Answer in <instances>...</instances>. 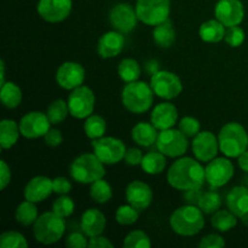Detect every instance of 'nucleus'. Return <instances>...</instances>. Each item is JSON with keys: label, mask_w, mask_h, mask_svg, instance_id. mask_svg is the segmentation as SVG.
<instances>
[{"label": "nucleus", "mask_w": 248, "mask_h": 248, "mask_svg": "<svg viewBox=\"0 0 248 248\" xmlns=\"http://www.w3.org/2000/svg\"><path fill=\"white\" fill-rule=\"evenodd\" d=\"M196 160L189 156H181L172 164L167 172V182L172 188L182 191L202 188L206 182L205 169Z\"/></svg>", "instance_id": "nucleus-1"}, {"label": "nucleus", "mask_w": 248, "mask_h": 248, "mask_svg": "<svg viewBox=\"0 0 248 248\" xmlns=\"http://www.w3.org/2000/svg\"><path fill=\"white\" fill-rule=\"evenodd\" d=\"M170 225L172 230L181 236L198 235L205 227L203 212L199 206L186 203L172 213Z\"/></svg>", "instance_id": "nucleus-2"}, {"label": "nucleus", "mask_w": 248, "mask_h": 248, "mask_svg": "<svg viewBox=\"0 0 248 248\" xmlns=\"http://www.w3.org/2000/svg\"><path fill=\"white\" fill-rule=\"evenodd\" d=\"M154 94L150 85L137 80L125 85L121 93V101L128 111L133 114H143L152 108Z\"/></svg>", "instance_id": "nucleus-3"}, {"label": "nucleus", "mask_w": 248, "mask_h": 248, "mask_svg": "<svg viewBox=\"0 0 248 248\" xmlns=\"http://www.w3.org/2000/svg\"><path fill=\"white\" fill-rule=\"evenodd\" d=\"M219 150L227 157H239L248 148V133L239 123H228L218 135Z\"/></svg>", "instance_id": "nucleus-4"}, {"label": "nucleus", "mask_w": 248, "mask_h": 248, "mask_svg": "<svg viewBox=\"0 0 248 248\" xmlns=\"http://www.w3.org/2000/svg\"><path fill=\"white\" fill-rule=\"evenodd\" d=\"M70 176L74 181L81 184H92L98 179L104 178L106 169L104 164L97 155L86 153L74 159L70 165Z\"/></svg>", "instance_id": "nucleus-5"}, {"label": "nucleus", "mask_w": 248, "mask_h": 248, "mask_svg": "<svg viewBox=\"0 0 248 248\" xmlns=\"http://www.w3.org/2000/svg\"><path fill=\"white\" fill-rule=\"evenodd\" d=\"M65 232L64 218L57 213L45 212L33 224V234L38 242L43 245H52L60 241Z\"/></svg>", "instance_id": "nucleus-6"}, {"label": "nucleus", "mask_w": 248, "mask_h": 248, "mask_svg": "<svg viewBox=\"0 0 248 248\" xmlns=\"http://www.w3.org/2000/svg\"><path fill=\"white\" fill-rule=\"evenodd\" d=\"M136 12L140 22L155 27L170 19L171 0H137Z\"/></svg>", "instance_id": "nucleus-7"}, {"label": "nucleus", "mask_w": 248, "mask_h": 248, "mask_svg": "<svg viewBox=\"0 0 248 248\" xmlns=\"http://www.w3.org/2000/svg\"><path fill=\"white\" fill-rule=\"evenodd\" d=\"M156 148L167 157H181L188 150L189 140L179 128L174 130L172 127L169 130L160 131L157 136Z\"/></svg>", "instance_id": "nucleus-8"}, {"label": "nucleus", "mask_w": 248, "mask_h": 248, "mask_svg": "<svg viewBox=\"0 0 248 248\" xmlns=\"http://www.w3.org/2000/svg\"><path fill=\"white\" fill-rule=\"evenodd\" d=\"M150 86L157 97L166 101L176 98L183 91V84L178 75L169 70H159L152 75Z\"/></svg>", "instance_id": "nucleus-9"}, {"label": "nucleus", "mask_w": 248, "mask_h": 248, "mask_svg": "<svg viewBox=\"0 0 248 248\" xmlns=\"http://www.w3.org/2000/svg\"><path fill=\"white\" fill-rule=\"evenodd\" d=\"M93 153L104 165H115L123 161L126 154L124 142L115 137H101L92 140Z\"/></svg>", "instance_id": "nucleus-10"}, {"label": "nucleus", "mask_w": 248, "mask_h": 248, "mask_svg": "<svg viewBox=\"0 0 248 248\" xmlns=\"http://www.w3.org/2000/svg\"><path fill=\"white\" fill-rule=\"evenodd\" d=\"M96 106V97L90 87L81 86L72 90L68 97L69 113L75 119H86L92 115Z\"/></svg>", "instance_id": "nucleus-11"}, {"label": "nucleus", "mask_w": 248, "mask_h": 248, "mask_svg": "<svg viewBox=\"0 0 248 248\" xmlns=\"http://www.w3.org/2000/svg\"><path fill=\"white\" fill-rule=\"evenodd\" d=\"M234 173V165L227 157H215L205 167L206 182L212 189L220 188L229 183Z\"/></svg>", "instance_id": "nucleus-12"}, {"label": "nucleus", "mask_w": 248, "mask_h": 248, "mask_svg": "<svg viewBox=\"0 0 248 248\" xmlns=\"http://www.w3.org/2000/svg\"><path fill=\"white\" fill-rule=\"evenodd\" d=\"M109 22L115 31L127 34L136 28L138 22L136 7L128 2H120L111 7L109 12Z\"/></svg>", "instance_id": "nucleus-13"}, {"label": "nucleus", "mask_w": 248, "mask_h": 248, "mask_svg": "<svg viewBox=\"0 0 248 248\" xmlns=\"http://www.w3.org/2000/svg\"><path fill=\"white\" fill-rule=\"evenodd\" d=\"M50 120L47 115L41 111H31L26 114L19 121V131L23 137L28 140L44 137L50 130Z\"/></svg>", "instance_id": "nucleus-14"}, {"label": "nucleus", "mask_w": 248, "mask_h": 248, "mask_svg": "<svg viewBox=\"0 0 248 248\" xmlns=\"http://www.w3.org/2000/svg\"><path fill=\"white\" fill-rule=\"evenodd\" d=\"M73 7L72 0H39V16L50 23H58L64 21L70 15Z\"/></svg>", "instance_id": "nucleus-15"}, {"label": "nucleus", "mask_w": 248, "mask_h": 248, "mask_svg": "<svg viewBox=\"0 0 248 248\" xmlns=\"http://www.w3.org/2000/svg\"><path fill=\"white\" fill-rule=\"evenodd\" d=\"M216 18L225 27L240 26L245 18V7L240 0H218L215 7Z\"/></svg>", "instance_id": "nucleus-16"}, {"label": "nucleus", "mask_w": 248, "mask_h": 248, "mask_svg": "<svg viewBox=\"0 0 248 248\" xmlns=\"http://www.w3.org/2000/svg\"><path fill=\"white\" fill-rule=\"evenodd\" d=\"M191 148L199 161L210 162L211 160L217 157L219 142H218V138L210 131H200L194 137Z\"/></svg>", "instance_id": "nucleus-17"}, {"label": "nucleus", "mask_w": 248, "mask_h": 248, "mask_svg": "<svg viewBox=\"0 0 248 248\" xmlns=\"http://www.w3.org/2000/svg\"><path fill=\"white\" fill-rule=\"evenodd\" d=\"M85 78L86 72L78 62H64L56 72V81L64 90H74L81 86Z\"/></svg>", "instance_id": "nucleus-18"}, {"label": "nucleus", "mask_w": 248, "mask_h": 248, "mask_svg": "<svg viewBox=\"0 0 248 248\" xmlns=\"http://www.w3.org/2000/svg\"><path fill=\"white\" fill-rule=\"evenodd\" d=\"M126 200L138 211H144L152 205L153 190L142 181H133L126 188Z\"/></svg>", "instance_id": "nucleus-19"}, {"label": "nucleus", "mask_w": 248, "mask_h": 248, "mask_svg": "<svg viewBox=\"0 0 248 248\" xmlns=\"http://www.w3.org/2000/svg\"><path fill=\"white\" fill-rule=\"evenodd\" d=\"M53 193L52 179L45 176H36L27 183L24 188V199L31 202H43Z\"/></svg>", "instance_id": "nucleus-20"}, {"label": "nucleus", "mask_w": 248, "mask_h": 248, "mask_svg": "<svg viewBox=\"0 0 248 248\" xmlns=\"http://www.w3.org/2000/svg\"><path fill=\"white\" fill-rule=\"evenodd\" d=\"M178 120V110L176 106L170 102H164L155 106L150 115V123L159 131L169 130L176 125Z\"/></svg>", "instance_id": "nucleus-21"}, {"label": "nucleus", "mask_w": 248, "mask_h": 248, "mask_svg": "<svg viewBox=\"0 0 248 248\" xmlns=\"http://www.w3.org/2000/svg\"><path fill=\"white\" fill-rule=\"evenodd\" d=\"M125 47V38L124 34L118 31H110L104 33L101 36L97 45L98 55L102 58H113L120 55L121 51Z\"/></svg>", "instance_id": "nucleus-22"}, {"label": "nucleus", "mask_w": 248, "mask_h": 248, "mask_svg": "<svg viewBox=\"0 0 248 248\" xmlns=\"http://www.w3.org/2000/svg\"><path fill=\"white\" fill-rule=\"evenodd\" d=\"M107 227L106 216L97 208H90L85 211L81 216L80 220V228L81 232L87 237L98 236L103 234L104 229Z\"/></svg>", "instance_id": "nucleus-23"}, {"label": "nucleus", "mask_w": 248, "mask_h": 248, "mask_svg": "<svg viewBox=\"0 0 248 248\" xmlns=\"http://www.w3.org/2000/svg\"><path fill=\"white\" fill-rule=\"evenodd\" d=\"M227 207L236 217L241 218L248 213V188L245 186H234L227 195Z\"/></svg>", "instance_id": "nucleus-24"}, {"label": "nucleus", "mask_w": 248, "mask_h": 248, "mask_svg": "<svg viewBox=\"0 0 248 248\" xmlns=\"http://www.w3.org/2000/svg\"><path fill=\"white\" fill-rule=\"evenodd\" d=\"M157 131L159 130L152 123H138L137 125L133 126L131 136L136 144L148 148L156 144L157 136H159Z\"/></svg>", "instance_id": "nucleus-25"}, {"label": "nucleus", "mask_w": 248, "mask_h": 248, "mask_svg": "<svg viewBox=\"0 0 248 248\" xmlns=\"http://www.w3.org/2000/svg\"><path fill=\"white\" fill-rule=\"evenodd\" d=\"M227 27L222 23V22L216 19H208V21L203 22L199 29V35L200 39L205 43H219L224 39L225 31Z\"/></svg>", "instance_id": "nucleus-26"}, {"label": "nucleus", "mask_w": 248, "mask_h": 248, "mask_svg": "<svg viewBox=\"0 0 248 248\" xmlns=\"http://www.w3.org/2000/svg\"><path fill=\"white\" fill-rule=\"evenodd\" d=\"M153 39L159 47L169 48L176 41V31L170 19L162 22L154 27L153 31Z\"/></svg>", "instance_id": "nucleus-27"}, {"label": "nucleus", "mask_w": 248, "mask_h": 248, "mask_svg": "<svg viewBox=\"0 0 248 248\" xmlns=\"http://www.w3.org/2000/svg\"><path fill=\"white\" fill-rule=\"evenodd\" d=\"M19 125L16 121L4 119L0 123V145L2 149H10L17 143L19 137Z\"/></svg>", "instance_id": "nucleus-28"}, {"label": "nucleus", "mask_w": 248, "mask_h": 248, "mask_svg": "<svg viewBox=\"0 0 248 248\" xmlns=\"http://www.w3.org/2000/svg\"><path fill=\"white\" fill-rule=\"evenodd\" d=\"M142 170L148 174H160L165 171L166 167V155L161 152H150L143 156L142 160Z\"/></svg>", "instance_id": "nucleus-29"}, {"label": "nucleus", "mask_w": 248, "mask_h": 248, "mask_svg": "<svg viewBox=\"0 0 248 248\" xmlns=\"http://www.w3.org/2000/svg\"><path fill=\"white\" fill-rule=\"evenodd\" d=\"M0 89V98L2 106L7 109H15L22 102V90L15 82L7 81L1 85Z\"/></svg>", "instance_id": "nucleus-30"}, {"label": "nucleus", "mask_w": 248, "mask_h": 248, "mask_svg": "<svg viewBox=\"0 0 248 248\" xmlns=\"http://www.w3.org/2000/svg\"><path fill=\"white\" fill-rule=\"evenodd\" d=\"M15 218H16V222L18 224L23 225V227L33 225L39 218V212L35 206V202L26 200L19 203L16 208Z\"/></svg>", "instance_id": "nucleus-31"}, {"label": "nucleus", "mask_w": 248, "mask_h": 248, "mask_svg": "<svg viewBox=\"0 0 248 248\" xmlns=\"http://www.w3.org/2000/svg\"><path fill=\"white\" fill-rule=\"evenodd\" d=\"M237 218L232 211L229 210H218L213 213V217L211 219V224L215 229L220 232H227L234 229L237 225Z\"/></svg>", "instance_id": "nucleus-32"}, {"label": "nucleus", "mask_w": 248, "mask_h": 248, "mask_svg": "<svg viewBox=\"0 0 248 248\" xmlns=\"http://www.w3.org/2000/svg\"><path fill=\"white\" fill-rule=\"evenodd\" d=\"M140 73H142V69L140 67V63L133 58H124L119 63L118 74L120 79L126 84L137 81L140 77Z\"/></svg>", "instance_id": "nucleus-33"}, {"label": "nucleus", "mask_w": 248, "mask_h": 248, "mask_svg": "<svg viewBox=\"0 0 248 248\" xmlns=\"http://www.w3.org/2000/svg\"><path fill=\"white\" fill-rule=\"evenodd\" d=\"M84 131L85 135L90 138V140H98V138L103 137L104 133L107 131V121L101 115H96L92 114L89 118L85 119L84 124Z\"/></svg>", "instance_id": "nucleus-34"}, {"label": "nucleus", "mask_w": 248, "mask_h": 248, "mask_svg": "<svg viewBox=\"0 0 248 248\" xmlns=\"http://www.w3.org/2000/svg\"><path fill=\"white\" fill-rule=\"evenodd\" d=\"M90 196L97 203H107L113 198V189L110 184L103 178L93 182L90 188Z\"/></svg>", "instance_id": "nucleus-35"}, {"label": "nucleus", "mask_w": 248, "mask_h": 248, "mask_svg": "<svg viewBox=\"0 0 248 248\" xmlns=\"http://www.w3.org/2000/svg\"><path fill=\"white\" fill-rule=\"evenodd\" d=\"M68 114H70L68 102L63 101V99H56V101H53L47 107V110H46V115H47L50 123L53 124V125L63 123L67 119Z\"/></svg>", "instance_id": "nucleus-36"}, {"label": "nucleus", "mask_w": 248, "mask_h": 248, "mask_svg": "<svg viewBox=\"0 0 248 248\" xmlns=\"http://www.w3.org/2000/svg\"><path fill=\"white\" fill-rule=\"evenodd\" d=\"M215 190L216 189H211L210 191H205L201 196L200 202H199V207L206 215H213L222 206V198Z\"/></svg>", "instance_id": "nucleus-37"}, {"label": "nucleus", "mask_w": 248, "mask_h": 248, "mask_svg": "<svg viewBox=\"0 0 248 248\" xmlns=\"http://www.w3.org/2000/svg\"><path fill=\"white\" fill-rule=\"evenodd\" d=\"M140 218V211L132 205H123L116 210L115 219L120 225H132Z\"/></svg>", "instance_id": "nucleus-38"}, {"label": "nucleus", "mask_w": 248, "mask_h": 248, "mask_svg": "<svg viewBox=\"0 0 248 248\" xmlns=\"http://www.w3.org/2000/svg\"><path fill=\"white\" fill-rule=\"evenodd\" d=\"M0 247L1 248H26L28 241L26 237L17 232H5L0 235Z\"/></svg>", "instance_id": "nucleus-39"}, {"label": "nucleus", "mask_w": 248, "mask_h": 248, "mask_svg": "<svg viewBox=\"0 0 248 248\" xmlns=\"http://www.w3.org/2000/svg\"><path fill=\"white\" fill-rule=\"evenodd\" d=\"M149 236L142 230H133L124 239V247L127 248H150Z\"/></svg>", "instance_id": "nucleus-40"}, {"label": "nucleus", "mask_w": 248, "mask_h": 248, "mask_svg": "<svg viewBox=\"0 0 248 248\" xmlns=\"http://www.w3.org/2000/svg\"><path fill=\"white\" fill-rule=\"evenodd\" d=\"M75 210V203L73 201L72 198H69L68 195H61L53 201L52 205V211L55 213H57L58 216L63 218L70 217V216L74 213Z\"/></svg>", "instance_id": "nucleus-41"}, {"label": "nucleus", "mask_w": 248, "mask_h": 248, "mask_svg": "<svg viewBox=\"0 0 248 248\" xmlns=\"http://www.w3.org/2000/svg\"><path fill=\"white\" fill-rule=\"evenodd\" d=\"M178 128L188 138H194L201 131L200 121L193 116H184L178 124Z\"/></svg>", "instance_id": "nucleus-42"}, {"label": "nucleus", "mask_w": 248, "mask_h": 248, "mask_svg": "<svg viewBox=\"0 0 248 248\" xmlns=\"http://www.w3.org/2000/svg\"><path fill=\"white\" fill-rule=\"evenodd\" d=\"M245 38H246L245 31L239 26L228 27L227 31H225L224 40L232 47H239V46H241L244 44Z\"/></svg>", "instance_id": "nucleus-43"}, {"label": "nucleus", "mask_w": 248, "mask_h": 248, "mask_svg": "<svg viewBox=\"0 0 248 248\" xmlns=\"http://www.w3.org/2000/svg\"><path fill=\"white\" fill-rule=\"evenodd\" d=\"M65 246L69 248H84L89 246V241L84 232H72L65 239Z\"/></svg>", "instance_id": "nucleus-44"}, {"label": "nucleus", "mask_w": 248, "mask_h": 248, "mask_svg": "<svg viewBox=\"0 0 248 248\" xmlns=\"http://www.w3.org/2000/svg\"><path fill=\"white\" fill-rule=\"evenodd\" d=\"M225 246V241L220 235L218 234H210L207 236L202 237L201 241L199 242L200 248H220Z\"/></svg>", "instance_id": "nucleus-45"}, {"label": "nucleus", "mask_w": 248, "mask_h": 248, "mask_svg": "<svg viewBox=\"0 0 248 248\" xmlns=\"http://www.w3.org/2000/svg\"><path fill=\"white\" fill-rule=\"evenodd\" d=\"M53 183V193L57 195H68L72 190V183L65 177H56L52 179Z\"/></svg>", "instance_id": "nucleus-46"}, {"label": "nucleus", "mask_w": 248, "mask_h": 248, "mask_svg": "<svg viewBox=\"0 0 248 248\" xmlns=\"http://www.w3.org/2000/svg\"><path fill=\"white\" fill-rule=\"evenodd\" d=\"M44 140H45L46 145H48L51 148H56L62 144L63 136L61 133V131L57 130V128H50L46 132V135L44 136Z\"/></svg>", "instance_id": "nucleus-47"}, {"label": "nucleus", "mask_w": 248, "mask_h": 248, "mask_svg": "<svg viewBox=\"0 0 248 248\" xmlns=\"http://www.w3.org/2000/svg\"><path fill=\"white\" fill-rule=\"evenodd\" d=\"M143 153L142 150L138 149V148H130V149L126 150V154L124 160L127 165L130 166H138V165L142 164V160H143Z\"/></svg>", "instance_id": "nucleus-48"}, {"label": "nucleus", "mask_w": 248, "mask_h": 248, "mask_svg": "<svg viewBox=\"0 0 248 248\" xmlns=\"http://www.w3.org/2000/svg\"><path fill=\"white\" fill-rule=\"evenodd\" d=\"M203 191L201 190V188H195L190 189V190L184 191V199H186V202L188 205H195L199 206V202H200V199L202 196Z\"/></svg>", "instance_id": "nucleus-49"}, {"label": "nucleus", "mask_w": 248, "mask_h": 248, "mask_svg": "<svg viewBox=\"0 0 248 248\" xmlns=\"http://www.w3.org/2000/svg\"><path fill=\"white\" fill-rule=\"evenodd\" d=\"M0 174H1L0 188H1V190H5V188L11 182V170H10V167L7 166V164L4 160H1V162H0Z\"/></svg>", "instance_id": "nucleus-50"}, {"label": "nucleus", "mask_w": 248, "mask_h": 248, "mask_svg": "<svg viewBox=\"0 0 248 248\" xmlns=\"http://www.w3.org/2000/svg\"><path fill=\"white\" fill-rule=\"evenodd\" d=\"M89 247H91V248H113L114 245L111 244L110 240H109L108 237H104V236H102V235H98V236L90 237Z\"/></svg>", "instance_id": "nucleus-51"}, {"label": "nucleus", "mask_w": 248, "mask_h": 248, "mask_svg": "<svg viewBox=\"0 0 248 248\" xmlns=\"http://www.w3.org/2000/svg\"><path fill=\"white\" fill-rule=\"evenodd\" d=\"M144 70L149 75H154L155 73H157L160 70V64L159 61L156 60H149L144 63Z\"/></svg>", "instance_id": "nucleus-52"}, {"label": "nucleus", "mask_w": 248, "mask_h": 248, "mask_svg": "<svg viewBox=\"0 0 248 248\" xmlns=\"http://www.w3.org/2000/svg\"><path fill=\"white\" fill-rule=\"evenodd\" d=\"M237 162H239V166L242 171H245L248 173V150L242 153L239 157H237Z\"/></svg>", "instance_id": "nucleus-53"}, {"label": "nucleus", "mask_w": 248, "mask_h": 248, "mask_svg": "<svg viewBox=\"0 0 248 248\" xmlns=\"http://www.w3.org/2000/svg\"><path fill=\"white\" fill-rule=\"evenodd\" d=\"M241 222L242 224H245L246 227H248V213H246V215H244L241 217Z\"/></svg>", "instance_id": "nucleus-54"}]
</instances>
